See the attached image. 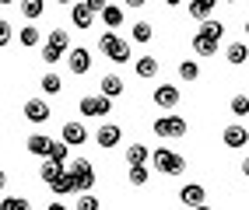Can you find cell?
<instances>
[{"label":"cell","mask_w":249,"mask_h":210,"mask_svg":"<svg viewBox=\"0 0 249 210\" xmlns=\"http://www.w3.org/2000/svg\"><path fill=\"white\" fill-rule=\"evenodd\" d=\"M151 165L161 175H182V172H186V158L169 151V147H158V151H151Z\"/></svg>","instance_id":"cell-1"},{"label":"cell","mask_w":249,"mask_h":210,"mask_svg":"<svg viewBox=\"0 0 249 210\" xmlns=\"http://www.w3.org/2000/svg\"><path fill=\"white\" fill-rule=\"evenodd\" d=\"M98 49H102L112 63H130V42L120 39L116 32H106V35L98 39Z\"/></svg>","instance_id":"cell-2"},{"label":"cell","mask_w":249,"mask_h":210,"mask_svg":"<svg viewBox=\"0 0 249 210\" xmlns=\"http://www.w3.org/2000/svg\"><path fill=\"white\" fill-rule=\"evenodd\" d=\"M151 130L161 140H179V137H186V119H182V116H158L151 123Z\"/></svg>","instance_id":"cell-3"},{"label":"cell","mask_w":249,"mask_h":210,"mask_svg":"<svg viewBox=\"0 0 249 210\" xmlns=\"http://www.w3.org/2000/svg\"><path fill=\"white\" fill-rule=\"evenodd\" d=\"M109 109H112L109 95H85V98H81V112H85L88 119H102Z\"/></svg>","instance_id":"cell-4"},{"label":"cell","mask_w":249,"mask_h":210,"mask_svg":"<svg viewBox=\"0 0 249 210\" xmlns=\"http://www.w3.org/2000/svg\"><path fill=\"white\" fill-rule=\"evenodd\" d=\"M71 172H74V179H77V193H91L95 189V165L91 161H74L71 165Z\"/></svg>","instance_id":"cell-5"},{"label":"cell","mask_w":249,"mask_h":210,"mask_svg":"<svg viewBox=\"0 0 249 210\" xmlns=\"http://www.w3.org/2000/svg\"><path fill=\"white\" fill-rule=\"evenodd\" d=\"M120 140H123V126H116V123H106V126H98V133H95V144H98L102 151H112Z\"/></svg>","instance_id":"cell-6"},{"label":"cell","mask_w":249,"mask_h":210,"mask_svg":"<svg viewBox=\"0 0 249 210\" xmlns=\"http://www.w3.org/2000/svg\"><path fill=\"white\" fill-rule=\"evenodd\" d=\"M67 67H71V74H88L91 70V53L85 49V46H77V49H71L67 53Z\"/></svg>","instance_id":"cell-7"},{"label":"cell","mask_w":249,"mask_h":210,"mask_svg":"<svg viewBox=\"0 0 249 210\" xmlns=\"http://www.w3.org/2000/svg\"><path fill=\"white\" fill-rule=\"evenodd\" d=\"M204 200H207V189L200 186V182H190V186H182V193H179V203L182 207H204Z\"/></svg>","instance_id":"cell-8"},{"label":"cell","mask_w":249,"mask_h":210,"mask_svg":"<svg viewBox=\"0 0 249 210\" xmlns=\"http://www.w3.org/2000/svg\"><path fill=\"white\" fill-rule=\"evenodd\" d=\"M49 189H53V196H67V193H77V179L71 168H63L53 182H49Z\"/></svg>","instance_id":"cell-9"},{"label":"cell","mask_w":249,"mask_h":210,"mask_svg":"<svg viewBox=\"0 0 249 210\" xmlns=\"http://www.w3.org/2000/svg\"><path fill=\"white\" fill-rule=\"evenodd\" d=\"M155 105L158 109H176L179 105V88L176 84H158L155 88Z\"/></svg>","instance_id":"cell-10"},{"label":"cell","mask_w":249,"mask_h":210,"mask_svg":"<svg viewBox=\"0 0 249 210\" xmlns=\"http://www.w3.org/2000/svg\"><path fill=\"white\" fill-rule=\"evenodd\" d=\"M221 140H225V147H246V144H249V130L239 126V123H231V126H225Z\"/></svg>","instance_id":"cell-11"},{"label":"cell","mask_w":249,"mask_h":210,"mask_svg":"<svg viewBox=\"0 0 249 210\" xmlns=\"http://www.w3.org/2000/svg\"><path fill=\"white\" fill-rule=\"evenodd\" d=\"M25 119H28V123H46V119H49V105H46L42 98H28V102H25Z\"/></svg>","instance_id":"cell-12"},{"label":"cell","mask_w":249,"mask_h":210,"mask_svg":"<svg viewBox=\"0 0 249 210\" xmlns=\"http://www.w3.org/2000/svg\"><path fill=\"white\" fill-rule=\"evenodd\" d=\"M71 21H74V28H91L95 25V11L81 0V4H74V11H71Z\"/></svg>","instance_id":"cell-13"},{"label":"cell","mask_w":249,"mask_h":210,"mask_svg":"<svg viewBox=\"0 0 249 210\" xmlns=\"http://www.w3.org/2000/svg\"><path fill=\"white\" fill-rule=\"evenodd\" d=\"M214 7H218V0H190V18L193 21H207Z\"/></svg>","instance_id":"cell-14"},{"label":"cell","mask_w":249,"mask_h":210,"mask_svg":"<svg viewBox=\"0 0 249 210\" xmlns=\"http://www.w3.org/2000/svg\"><path fill=\"white\" fill-rule=\"evenodd\" d=\"M63 140L71 144V147H77V144H88V130L81 123H67L63 126Z\"/></svg>","instance_id":"cell-15"},{"label":"cell","mask_w":249,"mask_h":210,"mask_svg":"<svg viewBox=\"0 0 249 210\" xmlns=\"http://www.w3.org/2000/svg\"><path fill=\"white\" fill-rule=\"evenodd\" d=\"M28 151L36 158H49V151H53V137H42V133L28 137Z\"/></svg>","instance_id":"cell-16"},{"label":"cell","mask_w":249,"mask_h":210,"mask_svg":"<svg viewBox=\"0 0 249 210\" xmlns=\"http://www.w3.org/2000/svg\"><path fill=\"white\" fill-rule=\"evenodd\" d=\"M147 161H151V151L144 144H130L126 147V165H147Z\"/></svg>","instance_id":"cell-17"},{"label":"cell","mask_w":249,"mask_h":210,"mask_svg":"<svg viewBox=\"0 0 249 210\" xmlns=\"http://www.w3.org/2000/svg\"><path fill=\"white\" fill-rule=\"evenodd\" d=\"M193 53H196V56H214V53H218V42L196 32V35H193Z\"/></svg>","instance_id":"cell-18"},{"label":"cell","mask_w":249,"mask_h":210,"mask_svg":"<svg viewBox=\"0 0 249 210\" xmlns=\"http://www.w3.org/2000/svg\"><path fill=\"white\" fill-rule=\"evenodd\" d=\"M42 11H46V0H21V14H25V21H39V18H42Z\"/></svg>","instance_id":"cell-19"},{"label":"cell","mask_w":249,"mask_h":210,"mask_svg":"<svg viewBox=\"0 0 249 210\" xmlns=\"http://www.w3.org/2000/svg\"><path fill=\"white\" fill-rule=\"evenodd\" d=\"M228 63H231V67H242V63H249L246 42H231V46H228Z\"/></svg>","instance_id":"cell-20"},{"label":"cell","mask_w":249,"mask_h":210,"mask_svg":"<svg viewBox=\"0 0 249 210\" xmlns=\"http://www.w3.org/2000/svg\"><path fill=\"white\" fill-rule=\"evenodd\" d=\"M200 35H207V39H214V42H221L225 25H221L218 18H207V21H200Z\"/></svg>","instance_id":"cell-21"},{"label":"cell","mask_w":249,"mask_h":210,"mask_svg":"<svg viewBox=\"0 0 249 210\" xmlns=\"http://www.w3.org/2000/svg\"><path fill=\"white\" fill-rule=\"evenodd\" d=\"M102 25H106V28H120V25H123V7H120V4H109V7L102 11Z\"/></svg>","instance_id":"cell-22"},{"label":"cell","mask_w":249,"mask_h":210,"mask_svg":"<svg viewBox=\"0 0 249 210\" xmlns=\"http://www.w3.org/2000/svg\"><path fill=\"white\" fill-rule=\"evenodd\" d=\"M102 95H109V98H120V95H123V81L116 77V74H106V77H102Z\"/></svg>","instance_id":"cell-23"},{"label":"cell","mask_w":249,"mask_h":210,"mask_svg":"<svg viewBox=\"0 0 249 210\" xmlns=\"http://www.w3.org/2000/svg\"><path fill=\"white\" fill-rule=\"evenodd\" d=\"M134 70H137V77H155V74H158V60H155V56H141V60L134 63Z\"/></svg>","instance_id":"cell-24"},{"label":"cell","mask_w":249,"mask_h":210,"mask_svg":"<svg viewBox=\"0 0 249 210\" xmlns=\"http://www.w3.org/2000/svg\"><path fill=\"white\" fill-rule=\"evenodd\" d=\"M60 172H63V165H56L53 158H46V161H42V168H39V179H42V182L49 186V182H53V179H56Z\"/></svg>","instance_id":"cell-25"},{"label":"cell","mask_w":249,"mask_h":210,"mask_svg":"<svg viewBox=\"0 0 249 210\" xmlns=\"http://www.w3.org/2000/svg\"><path fill=\"white\" fill-rule=\"evenodd\" d=\"M46 42H49V46H56V49H63V53L71 49V35H67V28H53Z\"/></svg>","instance_id":"cell-26"},{"label":"cell","mask_w":249,"mask_h":210,"mask_svg":"<svg viewBox=\"0 0 249 210\" xmlns=\"http://www.w3.org/2000/svg\"><path fill=\"white\" fill-rule=\"evenodd\" d=\"M49 158H53L56 165H67V158H71V144H67V140H53V151H49Z\"/></svg>","instance_id":"cell-27"},{"label":"cell","mask_w":249,"mask_h":210,"mask_svg":"<svg viewBox=\"0 0 249 210\" xmlns=\"http://www.w3.org/2000/svg\"><path fill=\"white\" fill-rule=\"evenodd\" d=\"M147 179H151V172H147L144 165H130V186H147Z\"/></svg>","instance_id":"cell-28"},{"label":"cell","mask_w":249,"mask_h":210,"mask_svg":"<svg viewBox=\"0 0 249 210\" xmlns=\"http://www.w3.org/2000/svg\"><path fill=\"white\" fill-rule=\"evenodd\" d=\"M18 42L25 46V49H32V46H39V28H32V21H28V28H21Z\"/></svg>","instance_id":"cell-29"},{"label":"cell","mask_w":249,"mask_h":210,"mask_svg":"<svg viewBox=\"0 0 249 210\" xmlns=\"http://www.w3.org/2000/svg\"><path fill=\"white\" fill-rule=\"evenodd\" d=\"M179 77H182V81H196V77H200V67H196L193 60H182V63H179Z\"/></svg>","instance_id":"cell-30"},{"label":"cell","mask_w":249,"mask_h":210,"mask_svg":"<svg viewBox=\"0 0 249 210\" xmlns=\"http://www.w3.org/2000/svg\"><path fill=\"white\" fill-rule=\"evenodd\" d=\"M228 109H231V116H249V95H235Z\"/></svg>","instance_id":"cell-31"},{"label":"cell","mask_w":249,"mask_h":210,"mask_svg":"<svg viewBox=\"0 0 249 210\" xmlns=\"http://www.w3.org/2000/svg\"><path fill=\"white\" fill-rule=\"evenodd\" d=\"M130 35H134V42H151V35H155V32H151V25H147V21H137Z\"/></svg>","instance_id":"cell-32"},{"label":"cell","mask_w":249,"mask_h":210,"mask_svg":"<svg viewBox=\"0 0 249 210\" xmlns=\"http://www.w3.org/2000/svg\"><path fill=\"white\" fill-rule=\"evenodd\" d=\"M60 88H63L60 74H46V77H42V91H46V95H60Z\"/></svg>","instance_id":"cell-33"},{"label":"cell","mask_w":249,"mask_h":210,"mask_svg":"<svg viewBox=\"0 0 249 210\" xmlns=\"http://www.w3.org/2000/svg\"><path fill=\"white\" fill-rule=\"evenodd\" d=\"M77 210H102V203H98V196H91V193H81V196H77Z\"/></svg>","instance_id":"cell-34"},{"label":"cell","mask_w":249,"mask_h":210,"mask_svg":"<svg viewBox=\"0 0 249 210\" xmlns=\"http://www.w3.org/2000/svg\"><path fill=\"white\" fill-rule=\"evenodd\" d=\"M60 56H63V49H56V46H42V63H49V67H53V63H60Z\"/></svg>","instance_id":"cell-35"},{"label":"cell","mask_w":249,"mask_h":210,"mask_svg":"<svg viewBox=\"0 0 249 210\" xmlns=\"http://www.w3.org/2000/svg\"><path fill=\"white\" fill-rule=\"evenodd\" d=\"M4 210H28V200H21V196H4Z\"/></svg>","instance_id":"cell-36"},{"label":"cell","mask_w":249,"mask_h":210,"mask_svg":"<svg viewBox=\"0 0 249 210\" xmlns=\"http://www.w3.org/2000/svg\"><path fill=\"white\" fill-rule=\"evenodd\" d=\"M85 4H88V7H91L95 14H102V11L109 7V0H85Z\"/></svg>","instance_id":"cell-37"},{"label":"cell","mask_w":249,"mask_h":210,"mask_svg":"<svg viewBox=\"0 0 249 210\" xmlns=\"http://www.w3.org/2000/svg\"><path fill=\"white\" fill-rule=\"evenodd\" d=\"M7 42H11V25L0 21V46H7Z\"/></svg>","instance_id":"cell-38"},{"label":"cell","mask_w":249,"mask_h":210,"mask_svg":"<svg viewBox=\"0 0 249 210\" xmlns=\"http://www.w3.org/2000/svg\"><path fill=\"white\" fill-rule=\"evenodd\" d=\"M123 4H126V7H144L147 0H123Z\"/></svg>","instance_id":"cell-39"},{"label":"cell","mask_w":249,"mask_h":210,"mask_svg":"<svg viewBox=\"0 0 249 210\" xmlns=\"http://www.w3.org/2000/svg\"><path fill=\"white\" fill-rule=\"evenodd\" d=\"M46 210H67V207H63V203H60V200H56V203H49V207H46Z\"/></svg>","instance_id":"cell-40"},{"label":"cell","mask_w":249,"mask_h":210,"mask_svg":"<svg viewBox=\"0 0 249 210\" xmlns=\"http://www.w3.org/2000/svg\"><path fill=\"white\" fill-rule=\"evenodd\" d=\"M242 175H246V179H249V158L242 161Z\"/></svg>","instance_id":"cell-41"},{"label":"cell","mask_w":249,"mask_h":210,"mask_svg":"<svg viewBox=\"0 0 249 210\" xmlns=\"http://www.w3.org/2000/svg\"><path fill=\"white\" fill-rule=\"evenodd\" d=\"M165 4H169V7H179V4H182V0H165Z\"/></svg>","instance_id":"cell-42"},{"label":"cell","mask_w":249,"mask_h":210,"mask_svg":"<svg viewBox=\"0 0 249 210\" xmlns=\"http://www.w3.org/2000/svg\"><path fill=\"white\" fill-rule=\"evenodd\" d=\"M193 210H211V207H207V203H204V207H193Z\"/></svg>","instance_id":"cell-43"},{"label":"cell","mask_w":249,"mask_h":210,"mask_svg":"<svg viewBox=\"0 0 249 210\" xmlns=\"http://www.w3.org/2000/svg\"><path fill=\"white\" fill-rule=\"evenodd\" d=\"M0 4H14V0H0Z\"/></svg>","instance_id":"cell-44"},{"label":"cell","mask_w":249,"mask_h":210,"mask_svg":"<svg viewBox=\"0 0 249 210\" xmlns=\"http://www.w3.org/2000/svg\"><path fill=\"white\" fill-rule=\"evenodd\" d=\"M56 4H71V0H56Z\"/></svg>","instance_id":"cell-45"},{"label":"cell","mask_w":249,"mask_h":210,"mask_svg":"<svg viewBox=\"0 0 249 210\" xmlns=\"http://www.w3.org/2000/svg\"><path fill=\"white\" fill-rule=\"evenodd\" d=\"M246 35H249V21H246Z\"/></svg>","instance_id":"cell-46"},{"label":"cell","mask_w":249,"mask_h":210,"mask_svg":"<svg viewBox=\"0 0 249 210\" xmlns=\"http://www.w3.org/2000/svg\"><path fill=\"white\" fill-rule=\"evenodd\" d=\"M225 4H235V0H225Z\"/></svg>","instance_id":"cell-47"}]
</instances>
